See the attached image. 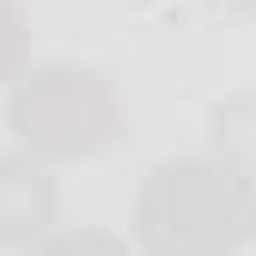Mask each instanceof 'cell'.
I'll return each mask as SVG.
<instances>
[{"instance_id": "cell-6", "label": "cell", "mask_w": 256, "mask_h": 256, "mask_svg": "<svg viewBox=\"0 0 256 256\" xmlns=\"http://www.w3.org/2000/svg\"><path fill=\"white\" fill-rule=\"evenodd\" d=\"M226 6H256V0H226Z\"/></svg>"}, {"instance_id": "cell-5", "label": "cell", "mask_w": 256, "mask_h": 256, "mask_svg": "<svg viewBox=\"0 0 256 256\" xmlns=\"http://www.w3.org/2000/svg\"><path fill=\"white\" fill-rule=\"evenodd\" d=\"M18 43H24V24H18V12L0 0V80H6V68L18 61Z\"/></svg>"}, {"instance_id": "cell-2", "label": "cell", "mask_w": 256, "mask_h": 256, "mask_svg": "<svg viewBox=\"0 0 256 256\" xmlns=\"http://www.w3.org/2000/svg\"><path fill=\"white\" fill-rule=\"evenodd\" d=\"M6 122L24 146L55 158H86L116 140V98L92 68H37L6 104Z\"/></svg>"}, {"instance_id": "cell-4", "label": "cell", "mask_w": 256, "mask_h": 256, "mask_svg": "<svg viewBox=\"0 0 256 256\" xmlns=\"http://www.w3.org/2000/svg\"><path fill=\"white\" fill-rule=\"evenodd\" d=\"M214 134H220V152H232V171L250 183L256 177V98L220 104L214 110Z\"/></svg>"}, {"instance_id": "cell-3", "label": "cell", "mask_w": 256, "mask_h": 256, "mask_svg": "<svg viewBox=\"0 0 256 256\" xmlns=\"http://www.w3.org/2000/svg\"><path fill=\"white\" fill-rule=\"evenodd\" d=\"M55 220V183L43 165L6 152L0 158V250H18L30 238H43Z\"/></svg>"}, {"instance_id": "cell-1", "label": "cell", "mask_w": 256, "mask_h": 256, "mask_svg": "<svg viewBox=\"0 0 256 256\" xmlns=\"http://www.w3.org/2000/svg\"><path fill=\"white\" fill-rule=\"evenodd\" d=\"M256 226V189L232 165H158L140 189V238L152 256H232Z\"/></svg>"}]
</instances>
